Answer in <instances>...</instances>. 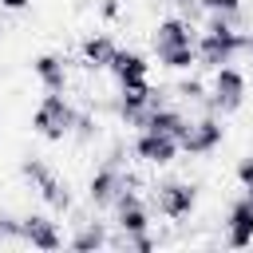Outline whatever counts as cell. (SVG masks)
<instances>
[{
	"label": "cell",
	"instance_id": "obj_17",
	"mask_svg": "<svg viewBox=\"0 0 253 253\" xmlns=\"http://www.w3.org/2000/svg\"><path fill=\"white\" fill-rule=\"evenodd\" d=\"M95 134H99V123H95V115H91V111H75V126H71V138H75L79 146H87Z\"/></svg>",
	"mask_w": 253,
	"mask_h": 253
},
{
	"label": "cell",
	"instance_id": "obj_21",
	"mask_svg": "<svg viewBox=\"0 0 253 253\" xmlns=\"http://www.w3.org/2000/svg\"><path fill=\"white\" fill-rule=\"evenodd\" d=\"M233 174H237L241 190H249V186H253V154H245V158L237 162V170H233Z\"/></svg>",
	"mask_w": 253,
	"mask_h": 253
},
{
	"label": "cell",
	"instance_id": "obj_26",
	"mask_svg": "<svg viewBox=\"0 0 253 253\" xmlns=\"http://www.w3.org/2000/svg\"><path fill=\"white\" fill-rule=\"evenodd\" d=\"M245 55H249V59H253V32H249V36H245Z\"/></svg>",
	"mask_w": 253,
	"mask_h": 253
},
{
	"label": "cell",
	"instance_id": "obj_1",
	"mask_svg": "<svg viewBox=\"0 0 253 253\" xmlns=\"http://www.w3.org/2000/svg\"><path fill=\"white\" fill-rule=\"evenodd\" d=\"M150 47H154V55H158L162 67L190 71L198 63V28L190 20H182V16H166L150 32Z\"/></svg>",
	"mask_w": 253,
	"mask_h": 253
},
{
	"label": "cell",
	"instance_id": "obj_9",
	"mask_svg": "<svg viewBox=\"0 0 253 253\" xmlns=\"http://www.w3.org/2000/svg\"><path fill=\"white\" fill-rule=\"evenodd\" d=\"M123 186H126V170L103 162V166L91 174V182H87V198H91L95 210H107V206H115V198H119Z\"/></svg>",
	"mask_w": 253,
	"mask_h": 253
},
{
	"label": "cell",
	"instance_id": "obj_24",
	"mask_svg": "<svg viewBox=\"0 0 253 253\" xmlns=\"http://www.w3.org/2000/svg\"><path fill=\"white\" fill-rule=\"evenodd\" d=\"M107 162H111V166H123V162H126V142H115L111 154H107Z\"/></svg>",
	"mask_w": 253,
	"mask_h": 253
},
{
	"label": "cell",
	"instance_id": "obj_6",
	"mask_svg": "<svg viewBox=\"0 0 253 253\" xmlns=\"http://www.w3.org/2000/svg\"><path fill=\"white\" fill-rule=\"evenodd\" d=\"M154 206H158L162 217L182 221V217H190L194 206H198V186H194V182H178V178L158 182V186H154Z\"/></svg>",
	"mask_w": 253,
	"mask_h": 253
},
{
	"label": "cell",
	"instance_id": "obj_19",
	"mask_svg": "<svg viewBox=\"0 0 253 253\" xmlns=\"http://www.w3.org/2000/svg\"><path fill=\"white\" fill-rule=\"evenodd\" d=\"M202 12H221V16H241V0H198Z\"/></svg>",
	"mask_w": 253,
	"mask_h": 253
},
{
	"label": "cell",
	"instance_id": "obj_25",
	"mask_svg": "<svg viewBox=\"0 0 253 253\" xmlns=\"http://www.w3.org/2000/svg\"><path fill=\"white\" fill-rule=\"evenodd\" d=\"M32 0H0V8H8V12H24Z\"/></svg>",
	"mask_w": 253,
	"mask_h": 253
},
{
	"label": "cell",
	"instance_id": "obj_18",
	"mask_svg": "<svg viewBox=\"0 0 253 253\" xmlns=\"http://www.w3.org/2000/svg\"><path fill=\"white\" fill-rule=\"evenodd\" d=\"M206 91H210V87H206L198 75H190V79H182V83H178V95H182L186 103H206Z\"/></svg>",
	"mask_w": 253,
	"mask_h": 253
},
{
	"label": "cell",
	"instance_id": "obj_23",
	"mask_svg": "<svg viewBox=\"0 0 253 253\" xmlns=\"http://www.w3.org/2000/svg\"><path fill=\"white\" fill-rule=\"evenodd\" d=\"M119 12H123L119 0H99V16H103V20H119Z\"/></svg>",
	"mask_w": 253,
	"mask_h": 253
},
{
	"label": "cell",
	"instance_id": "obj_13",
	"mask_svg": "<svg viewBox=\"0 0 253 253\" xmlns=\"http://www.w3.org/2000/svg\"><path fill=\"white\" fill-rule=\"evenodd\" d=\"M32 75L40 79L43 91H67V59L47 51V55H36L32 59Z\"/></svg>",
	"mask_w": 253,
	"mask_h": 253
},
{
	"label": "cell",
	"instance_id": "obj_12",
	"mask_svg": "<svg viewBox=\"0 0 253 253\" xmlns=\"http://www.w3.org/2000/svg\"><path fill=\"white\" fill-rule=\"evenodd\" d=\"M115 51H119V43H115L107 32H95V36H87V40L79 43V55H83V67H87V71H107L111 59H115Z\"/></svg>",
	"mask_w": 253,
	"mask_h": 253
},
{
	"label": "cell",
	"instance_id": "obj_20",
	"mask_svg": "<svg viewBox=\"0 0 253 253\" xmlns=\"http://www.w3.org/2000/svg\"><path fill=\"white\" fill-rule=\"evenodd\" d=\"M20 229H24V217L0 213V241H20Z\"/></svg>",
	"mask_w": 253,
	"mask_h": 253
},
{
	"label": "cell",
	"instance_id": "obj_11",
	"mask_svg": "<svg viewBox=\"0 0 253 253\" xmlns=\"http://www.w3.org/2000/svg\"><path fill=\"white\" fill-rule=\"evenodd\" d=\"M20 241H28L32 249L51 253V249L63 245V233H59V225H55L51 217H43V213H28V217H24V229H20Z\"/></svg>",
	"mask_w": 253,
	"mask_h": 253
},
{
	"label": "cell",
	"instance_id": "obj_8",
	"mask_svg": "<svg viewBox=\"0 0 253 253\" xmlns=\"http://www.w3.org/2000/svg\"><path fill=\"white\" fill-rule=\"evenodd\" d=\"M225 245H233V249H245V245H253V186L229 206V213H225Z\"/></svg>",
	"mask_w": 253,
	"mask_h": 253
},
{
	"label": "cell",
	"instance_id": "obj_5",
	"mask_svg": "<svg viewBox=\"0 0 253 253\" xmlns=\"http://www.w3.org/2000/svg\"><path fill=\"white\" fill-rule=\"evenodd\" d=\"M221 142H225V126H221V119L210 115V111H206L202 119L186 123V130L178 134V146H182L190 158H206V154H213Z\"/></svg>",
	"mask_w": 253,
	"mask_h": 253
},
{
	"label": "cell",
	"instance_id": "obj_15",
	"mask_svg": "<svg viewBox=\"0 0 253 253\" xmlns=\"http://www.w3.org/2000/svg\"><path fill=\"white\" fill-rule=\"evenodd\" d=\"M36 194L55 210V213H71L75 210V198H71V190H67V182H59L55 174H47L40 186H36Z\"/></svg>",
	"mask_w": 253,
	"mask_h": 253
},
{
	"label": "cell",
	"instance_id": "obj_16",
	"mask_svg": "<svg viewBox=\"0 0 253 253\" xmlns=\"http://www.w3.org/2000/svg\"><path fill=\"white\" fill-rule=\"evenodd\" d=\"M103 245H107V225L103 221H83L79 233L67 241V249H75V253H91V249H103Z\"/></svg>",
	"mask_w": 253,
	"mask_h": 253
},
{
	"label": "cell",
	"instance_id": "obj_3",
	"mask_svg": "<svg viewBox=\"0 0 253 253\" xmlns=\"http://www.w3.org/2000/svg\"><path fill=\"white\" fill-rule=\"evenodd\" d=\"M245 95H249V83H245V71H237L233 63L225 67H213V83L206 91V111L210 115H233L245 107Z\"/></svg>",
	"mask_w": 253,
	"mask_h": 253
},
{
	"label": "cell",
	"instance_id": "obj_14",
	"mask_svg": "<svg viewBox=\"0 0 253 253\" xmlns=\"http://www.w3.org/2000/svg\"><path fill=\"white\" fill-rule=\"evenodd\" d=\"M186 123H190V119H186L178 107H166V103H162V107H150V111H146V119H142L138 130H162V134H174V138H178V134L186 130Z\"/></svg>",
	"mask_w": 253,
	"mask_h": 253
},
{
	"label": "cell",
	"instance_id": "obj_22",
	"mask_svg": "<svg viewBox=\"0 0 253 253\" xmlns=\"http://www.w3.org/2000/svg\"><path fill=\"white\" fill-rule=\"evenodd\" d=\"M178 12H182V20L194 24V20L202 16V4H198V0H178Z\"/></svg>",
	"mask_w": 253,
	"mask_h": 253
},
{
	"label": "cell",
	"instance_id": "obj_4",
	"mask_svg": "<svg viewBox=\"0 0 253 253\" xmlns=\"http://www.w3.org/2000/svg\"><path fill=\"white\" fill-rule=\"evenodd\" d=\"M75 126V107L63 99V91H47L40 99V107L32 111V130L47 142H63Z\"/></svg>",
	"mask_w": 253,
	"mask_h": 253
},
{
	"label": "cell",
	"instance_id": "obj_7",
	"mask_svg": "<svg viewBox=\"0 0 253 253\" xmlns=\"http://www.w3.org/2000/svg\"><path fill=\"white\" fill-rule=\"evenodd\" d=\"M134 158H142L146 166H170L178 158V138L174 134H162V130H138V138L130 142Z\"/></svg>",
	"mask_w": 253,
	"mask_h": 253
},
{
	"label": "cell",
	"instance_id": "obj_10",
	"mask_svg": "<svg viewBox=\"0 0 253 253\" xmlns=\"http://www.w3.org/2000/svg\"><path fill=\"white\" fill-rule=\"evenodd\" d=\"M107 71L119 79V87H146V71H150V63H146L142 51H126V47H119Z\"/></svg>",
	"mask_w": 253,
	"mask_h": 253
},
{
	"label": "cell",
	"instance_id": "obj_2",
	"mask_svg": "<svg viewBox=\"0 0 253 253\" xmlns=\"http://www.w3.org/2000/svg\"><path fill=\"white\" fill-rule=\"evenodd\" d=\"M245 51V32H237V16H221L210 12L206 32L198 36V67H225L233 63V55Z\"/></svg>",
	"mask_w": 253,
	"mask_h": 253
}]
</instances>
